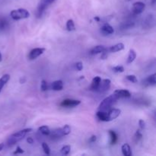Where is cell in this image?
<instances>
[{"label": "cell", "mask_w": 156, "mask_h": 156, "mask_svg": "<svg viewBox=\"0 0 156 156\" xmlns=\"http://www.w3.org/2000/svg\"><path fill=\"white\" fill-rule=\"evenodd\" d=\"M38 130L43 135L45 136H49L50 133V129H49V127L47 126H42L39 127Z\"/></svg>", "instance_id": "25"}, {"label": "cell", "mask_w": 156, "mask_h": 156, "mask_svg": "<svg viewBox=\"0 0 156 156\" xmlns=\"http://www.w3.org/2000/svg\"><path fill=\"white\" fill-rule=\"evenodd\" d=\"M40 89H41L42 92H46L47 90H48V85H47V81L42 80L41 85H40Z\"/></svg>", "instance_id": "32"}, {"label": "cell", "mask_w": 156, "mask_h": 156, "mask_svg": "<svg viewBox=\"0 0 156 156\" xmlns=\"http://www.w3.org/2000/svg\"><path fill=\"white\" fill-rule=\"evenodd\" d=\"M96 117L99 120L104 121V122H108V112L105 111H99L97 112Z\"/></svg>", "instance_id": "14"}, {"label": "cell", "mask_w": 156, "mask_h": 156, "mask_svg": "<svg viewBox=\"0 0 156 156\" xmlns=\"http://www.w3.org/2000/svg\"><path fill=\"white\" fill-rule=\"evenodd\" d=\"M52 139H59L61 137L64 136V133H63V128H58V129H55L53 130L50 131L49 134Z\"/></svg>", "instance_id": "10"}, {"label": "cell", "mask_w": 156, "mask_h": 156, "mask_svg": "<svg viewBox=\"0 0 156 156\" xmlns=\"http://www.w3.org/2000/svg\"><path fill=\"white\" fill-rule=\"evenodd\" d=\"M101 81V78L99 77V76H96V77L92 79V85H91V90L92 91H97L98 90V87H99V85H100V82Z\"/></svg>", "instance_id": "13"}, {"label": "cell", "mask_w": 156, "mask_h": 156, "mask_svg": "<svg viewBox=\"0 0 156 156\" xmlns=\"http://www.w3.org/2000/svg\"><path fill=\"white\" fill-rule=\"evenodd\" d=\"M107 49L102 45L95 46V47H93V48L91 50L90 54L95 55V54H98V53H103L104 51H105Z\"/></svg>", "instance_id": "16"}, {"label": "cell", "mask_w": 156, "mask_h": 156, "mask_svg": "<svg viewBox=\"0 0 156 156\" xmlns=\"http://www.w3.org/2000/svg\"><path fill=\"white\" fill-rule=\"evenodd\" d=\"M9 23L8 19L5 17H0V31H5L6 28H8Z\"/></svg>", "instance_id": "17"}, {"label": "cell", "mask_w": 156, "mask_h": 156, "mask_svg": "<svg viewBox=\"0 0 156 156\" xmlns=\"http://www.w3.org/2000/svg\"><path fill=\"white\" fill-rule=\"evenodd\" d=\"M66 29L69 31H73L76 29L75 23L73 19H69L67 21V22H66Z\"/></svg>", "instance_id": "24"}, {"label": "cell", "mask_w": 156, "mask_h": 156, "mask_svg": "<svg viewBox=\"0 0 156 156\" xmlns=\"http://www.w3.org/2000/svg\"><path fill=\"white\" fill-rule=\"evenodd\" d=\"M70 145H64V146L61 148L60 151H61L62 154H63V155H67V154H69V152H70Z\"/></svg>", "instance_id": "27"}, {"label": "cell", "mask_w": 156, "mask_h": 156, "mask_svg": "<svg viewBox=\"0 0 156 156\" xmlns=\"http://www.w3.org/2000/svg\"><path fill=\"white\" fill-rule=\"evenodd\" d=\"M22 153H24V150H23L20 146H18L16 148V150L13 152V154H22Z\"/></svg>", "instance_id": "35"}, {"label": "cell", "mask_w": 156, "mask_h": 156, "mask_svg": "<svg viewBox=\"0 0 156 156\" xmlns=\"http://www.w3.org/2000/svg\"><path fill=\"white\" fill-rule=\"evenodd\" d=\"M118 99H119V98L116 96L115 94H112V95H111L110 96L105 98V99L101 102L100 105H99V108H99L100 111H106L107 110H109Z\"/></svg>", "instance_id": "2"}, {"label": "cell", "mask_w": 156, "mask_h": 156, "mask_svg": "<svg viewBox=\"0 0 156 156\" xmlns=\"http://www.w3.org/2000/svg\"><path fill=\"white\" fill-rule=\"evenodd\" d=\"M63 133H64L65 136L69 135V133H71V128L69 125H65L63 127Z\"/></svg>", "instance_id": "33"}, {"label": "cell", "mask_w": 156, "mask_h": 156, "mask_svg": "<svg viewBox=\"0 0 156 156\" xmlns=\"http://www.w3.org/2000/svg\"><path fill=\"white\" fill-rule=\"evenodd\" d=\"M124 44H122V43H119V44H115V45L112 46V47H111L109 48V51L111 52V53H116V52H119V51H121V50H123L124 49Z\"/></svg>", "instance_id": "19"}, {"label": "cell", "mask_w": 156, "mask_h": 156, "mask_svg": "<svg viewBox=\"0 0 156 156\" xmlns=\"http://www.w3.org/2000/svg\"><path fill=\"white\" fill-rule=\"evenodd\" d=\"M27 142L29 144H33L34 143V139H33V138H31V137H27Z\"/></svg>", "instance_id": "38"}, {"label": "cell", "mask_w": 156, "mask_h": 156, "mask_svg": "<svg viewBox=\"0 0 156 156\" xmlns=\"http://www.w3.org/2000/svg\"><path fill=\"white\" fill-rule=\"evenodd\" d=\"M101 32L103 34H105V35H109V34H114V29L113 28L112 26L110 25V24H108V23H106V24H105L101 27Z\"/></svg>", "instance_id": "11"}, {"label": "cell", "mask_w": 156, "mask_h": 156, "mask_svg": "<svg viewBox=\"0 0 156 156\" xmlns=\"http://www.w3.org/2000/svg\"><path fill=\"white\" fill-rule=\"evenodd\" d=\"M96 140H97V136L95 135L92 136V137L89 139V142H96Z\"/></svg>", "instance_id": "37"}, {"label": "cell", "mask_w": 156, "mask_h": 156, "mask_svg": "<svg viewBox=\"0 0 156 156\" xmlns=\"http://www.w3.org/2000/svg\"><path fill=\"white\" fill-rule=\"evenodd\" d=\"M122 153L124 156H131L132 155V151H131V148L129 145V144L125 143L122 145Z\"/></svg>", "instance_id": "20"}, {"label": "cell", "mask_w": 156, "mask_h": 156, "mask_svg": "<svg viewBox=\"0 0 156 156\" xmlns=\"http://www.w3.org/2000/svg\"><path fill=\"white\" fill-rule=\"evenodd\" d=\"M51 89L54 91H61L63 89V82L62 80L54 81L51 84Z\"/></svg>", "instance_id": "15"}, {"label": "cell", "mask_w": 156, "mask_h": 156, "mask_svg": "<svg viewBox=\"0 0 156 156\" xmlns=\"http://www.w3.org/2000/svg\"><path fill=\"white\" fill-rule=\"evenodd\" d=\"M139 128L141 129H143L145 127V123L143 120H139Z\"/></svg>", "instance_id": "36"}, {"label": "cell", "mask_w": 156, "mask_h": 156, "mask_svg": "<svg viewBox=\"0 0 156 156\" xmlns=\"http://www.w3.org/2000/svg\"><path fill=\"white\" fill-rule=\"evenodd\" d=\"M145 8V3L142 2H136L133 5L132 11L134 15H139L144 11Z\"/></svg>", "instance_id": "6"}, {"label": "cell", "mask_w": 156, "mask_h": 156, "mask_svg": "<svg viewBox=\"0 0 156 156\" xmlns=\"http://www.w3.org/2000/svg\"><path fill=\"white\" fill-rule=\"evenodd\" d=\"M2 53H0V62H2Z\"/></svg>", "instance_id": "41"}, {"label": "cell", "mask_w": 156, "mask_h": 156, "mask_svg": "<svg viewBox=\"0 0 156 156\" xmlns=\"http://www.w3.org/2000/svg\"><path fill=\"white\" fill-rule=\"evenodd\" d=\"M10 16L15 21L27 18L30 17V12L25 8H18L16 10H12L10 13Z\"/></svg>", "instance_id": "3"}, {"label": "cell", "mask_w": 156, "mask_h": 156, "mask_svg": "<svg viewBox=\"0 0 156 156\" xmlns=\"http://www.w3.org/2000/svg\"><path fill=\"white\" fill-rule=\"evenodd\" d=\"M81 104V101L79 100H73V99H66L63 101L60 104V106L63 108H75Z\"/></svg>", "instance_id": "5"}, {"label": "cell", "mask_w": 156, "mask_h": 156, "mask_svg": "<svg viewBox=\"0 0 156 156\" xmlns=\"http://www.w3.org/2000/svg\"><path fill=\"white\" fill-rule=\"evenodd\" d=\"M145 86H155L156 85L155 74H152L151 75V76H148V77L145 79Z\"/></svg>", "instance_id": "18"}, {"label": "cell", "mask_w": 156, "mask_h": 156, "mask_svg": "<svg viewBox=\"0 0 156 156\" xmlns=\"http://www.w3.org/2000/svg\"><path fill=\"white\" fill-rule=\"evenodd\" d=\"M134 26V22L133 21H126V22L123 23L121 27L123 29H129V28H132Z\"/></svg>", "instance_id": "26"}, {"label": "cell", "mask_w": 156, "mask_h": 156, "mask_svg": "<svg viewBox=\"0 0 156 156\" xmlns=\"http://www.w3.org/2000/svg\"><path fill=\"white\" fill-rule=\"evenodd\" d=\"M9 79H10V76L8 74H5L1 77V79H0V92H1V91H2V88L5 86V84L9 81Z\"/></svg>", "instance_id": "21"}, {"label": "cell", "mask_w": 156, "mask_h": 156, "mask_svg": "<svg viewBox=\"0 0 156 156\" xmlns=\"http://www.w3.org/2000/svg\"><path fill=\"white\" fill-rule=\"evenodd\" d=\"M56 0H40V2L38 4L37 10V16L38 18L42 16V15L44 14V11L47 10V8L51 5L52 3L55 2Z\"/></svg>", "instance_id": "4"}, {"label": "cell", "mask_w": 156, "mask_h": 156, "mask_svg": "<svg viewBox=\"0 0 156 156\" xmlns=\"http://www.w3.org/2000/svg\"><path fill=\"white\" fill-rule=\"evenodd\" d=\"M128 1H130V0H128Z\"/></svg>", "instance_id": "42"}, {"label": "cell", "mask_w": 156, "mask_h": 156, "mask_svg": "<svg viewBox=\"0 0 156 156\" xmlns=\"http://www.w3.org/2000/svg\"><path fill=\"white\" fill-rule=\"evenodd\" d=\"M111 81L110 79H104V80H101L100 82V85H99V87H98L97 91L99 92H101V93L107 92L110 89V87H111Z\"/></svg>", "instance_id": "7"}, {"label": "cell", "mask_w": 156, "mask_h": 156, "mask_svg": "<svg viewBox=\"0 0 156 156\" xmlns=\"http://www.w3.org/2000/svg\"><path fill=\"white\" fill-rule=\"evenodd\" d=\"M121 111L117 108H112V109H110L108 112V121H111L113 120H115L116 118H117L118 117L120 114Z\"/></svg>", "instance_id": "9"}, {"label": "cell", "mask_w": 156, "mask_h": 156, "mask_svg": "<svg viewBox=\"0 0 156 156\" xmlns=\"http://www.w3.org/2000/svg\"><path fill=\"white\" fill-rule=\"evenodd\" d=\"M95 21H100V18H98V17H95Z\"/></svg>", "instance_id": "40"}, {"label": "cell", "mask_w": 156, "mask_h": 156, "mask_svg": "<svg viewBox=\"0 0 156 156\" xmlns=\"http://www.w3.org/2000/svg\"><path fill=\"white\" fill-rule=\"evenodd\" d=\"M126 79L129 82H132V83H137L138 82V79H137L136 76H134V75H128V76H126Z\"/></svg>", "instance_id": "28"}, {"label": "cell", "mask_w": 156, "mask_h": 156, "mask_svg": "<svg viewBox=\"0 0 156 156\" xmlns=\"http://www.w3.org/2000/svg\"><path fill=\"white\" fill-rule=\"evenodd\" d=\"M75 66H76V69L78 71H82V69H83V63L82 62H78V63H76Z\"/></svg>", "instance_id": "34"}, {"label": "cell", "mask_w": 156, "mask_h": 156, "mask_svg": "<svg viewBox=\"0 0 156 156\" xmlns=\"http://www.w3.org/2000/svg\"><path fill=\"white\" fill-rule=\"evenodd\" d=\"M4 146H5V144H4L3 142H2V143H0V151H2V149H3Z\"/></svg>", "instance_id": "39"}, {"label": "cell", "mask_w": 156, "mask_h": 156, "mask_svg": "<svg viewBox=\"0 0 156 156\" xmlns=\"http://www.w3.org/2000/svg\"><path fill=\"white\" fill-rule=\"evenodd\" d=\"M142 138V134L141 133V132H140L139 129H138V130L136 132L135 136H134V140H135L136 142H138Z\"/></svg>", "instance_id": "31"}, {"label": "cell", "mask_w": 156, "mask_h": 156, "mask_svg": "<svg viewBox=\"0 0 156 156\" xmlns=\"http://www.w3.org/2000/svg\"><path fill=\"white\" fill-rule=\"evenodd\" d=\"M31 131H32L31 128H26V129H24L22 130H20L18 132L12 134V135H11L8 137V140H7V144H8V146H11V145H15L17 142L21 141V139H23L24 137L28 133L31 132Z\"/></svg>", "instance_id": "1"}, {"label": "cell", "mask_w": 156, "mask_h": 156, "mask_svg": "<svg viewBox=\"0 0 156 156\" xmlns=\"http://www.w3.org/2000/svg\"><path fill=\"white\" fill-rule=\"evenodd\" d=\"M45 51V49L44 48H34L33 50H31V52L29 53L28 55V58L29 60H33L37 59L38 56H40V55H42Z\"/></svg>", "instance_id": "8"}, {"label": "cell", "mask_w": 156, "mask_h": 156, "mask_svg": "<svg viewBox=\"0 0 156 156\" xmlns=\"http://www.w3.org/2000/svg\"><path fill=\"white\" fill-rule=\"evenodd\" d=\"M42 148H43V150H44V153H45L46 154H50V147H49V145H47V143H46V142H43L42 143Z\"/></svg>", "instance_id": "29"}, {"label": "cell", "mask_w": 156, "mask_h": 156, "mask_svg": "<svg viewBox=\"0 0 156 156\" xmlns=\"http://www.w3.org/2000/svg\"><path fill=\"white\" fill-rule=\"evenodd\" d=\"M136 58V53L134 50L130 49L129 52V55H128V58H127V63L128 64L132 63L135 60Z\"/></svg>", "instance_id": "23"}, {"label": "cell", "mask_w": 156, "mask_h": 156, "mask_svg": "<svg viewBox=\"0 0 156 156\" xmlns=\"http://www.w3.org/2000/svg\"><path fill=\"white\" fill-rule=\"evenodd\" d=\"M113 71L117 73H122L124 72V68L122 66H117L112 68Z\"/></svg>", "instance_id": "30"}, {"label": "cell", "mask_w": 156, "mask_h": 156, "mask_svg": "<svg viewBox=\"0 0 156 156\" xmlns=\"http://www.w3.org/2000/svg\"><path fill=\"white\" fill-rule=\"evenodd\" d=\"M109 135L111 136V145H115L118 140V136L117 133L114 130H109Z\"/></svg>", "instance_id": "22"}, {"label": "cell", "mask_w": 156, "mask_h": 156, "mask_svg": "<svg viewBox=\"0 0 156 156\" xmlns=\"http://www.w3.org/2000/svg\"><path fill=\"white\" fill-rule=\"evenodd\" d=\"M114 94L116 95V96L118 98H130L131 94L130 92L128 90H123V89H121V90H116Z\"/></svg>", "instance_id": "12"}]
</instances>
